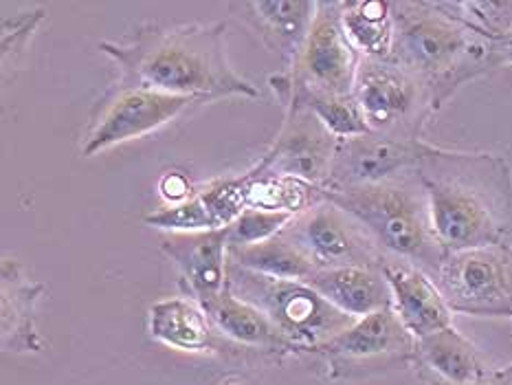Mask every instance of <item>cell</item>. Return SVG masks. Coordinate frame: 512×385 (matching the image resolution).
I'll return each instance as SVG.
<instances>
[{"instance_id": "6da1fadb", "label": "cell", "mask_w": 512, "mask_h": 385, "mask_svg": "<svg viewBox=\"0 0 512 385\" xmlns=\"http://www.w3.org/2000/svg\"><path fill=\"white\" fill-rule=\"evenodd\" d=\"M416 179L444 253L512 249V170L504 154L425 146Z\"/></svg>"}, {"instance_id": "7a4b0ae2", "label": "cell", "mask_w": 512, "mask_h": 385, "mask_svg": "<svg viewBox=\"0 0 512 385\" xmlns=\"http://www.w3.org/2000/svg\"><path fill=\"white\" fill-rule=\"evenodd\" d=\"M227 25L141 27L128 42H102L119 66V82L154 91L214 102L225 97H258L260 91L231 69L225 42Z\"/></svg>"}, {"instance_id": "3957f363", "label": "cell", "mask_w": 512, "mask_h": 385, "mask_svg": "<svg viewBox=\"0 0 512 385\" xmlns=\"http://www.w3.org/2000/svg\"><path fill=\"white\" fill-rule=\"evenodd\" d=\"M396 36L392 58L429 93L440 110L466 82L497 69L493 42L464 27L436 0L392 3Z\"/></svg>"}, {"instance_id": "277c9868", "label": "cell", "mask_w": 512, "mask_h": 385, "mask_svg": "<svg viewBox=\"0 0 512 385\" xmlns=\"http://www.w3.org/2000/svg\"><path fill=\"white\" fill-rule=\"evenodd\" d=\"M321 194L359 220L385 258L414 264L431 278L438 273L447 253L433 234L427 194L416 172L376 185L321 190Z\"/></svg>"}, {"instance_id": "5b68a950", "label": "cell", "mask_w": 512, "mask_h": 385, "mask_svg": "<svg viewBox=\"0 0 512 385\" xmlns=\"http://www.w3.org/2000/svg\"><path fill=\"white\" fill-rule=\"evenodd\" d=\"M227 289L238 300L258 308L297 352H319V348L356 322L306 282L269 278L231 260L227 267Z\"/></svg>"}, {"instance_id": "8992f818", "label": "cell", "mask_w": 512, "mask_h": 385, "mask_svg": "<svg viewBox=\"0 0 512 385\" xmlns=\"http://www.w3.org/2000/svg\"><path fill=\"white\" fill-rule=\"evenodd\" d=\"M352 95L372 132L422 141L427 119L436 113L429 93L394 60L361 58Z\"/></svg>"}, {"instance_id": "52a82bcc", "label": "cell", "mask_w": 512, "mask_h": 385, "mask_svg": "<svg viewBox=\"0 0 512 385\" xmlns=\"http://www.w3.org/2000/svg\"><path fill=\"white\" fill-rule=\"evenodd\" d=\"M416 339L400 322L394 308L372 313L343 330L319 355L332 381H359L374 374L414 366Z\"/></svg>"}, {"instance_id": "ba28073f", "label": "cell", "mask_w": 512, "mask_h": 385, "mask_svg": "<svg viewBox=\"0 0 512 385\" xmlns=\"http://www.w3.org/2000/svg\"><path fill=\"white\" fill-rule=\"evenodd\" d=\"M200 104L203 102L192 97L117 82L93 110L91 124L84 135L82 154L95 157V154L115 148L124 141L146 137Z\"/></svg>"}, {"instance_id": "9c48e42d", "label": "cell", "mask_w": 512, "mask_h": 385, "mask_svg": "<svg viewBox=\"0 0 512 385\" xmlns=\"http://www.w3.org/2000/svg\"><path fill=\"white\" fill-rule=\"evenodd\" d=\"M433 280L451 313L512 319V249L447 253Z\"/></svg>"}, {"instance_id": "30bf717a", "label": "cell", "mask_w": 512, "mask_h": 385, "mask_svg": "<svg viewBox=\"0 0 512 385\" xmlns=\"http://www.w3.org/2000/svg\"><path fill=\"white\" fill-rule=\"evenodd\" d=\"M284 236L319 269L383 267L385 256L352 214L330 201H319L286 225Z\"/></svg>"}, {"instance_id": "8fae6325", "label": "cell", "mask_w": 512, "mask_h": 385, "mask_svg": "<svg viewBox=\"0 0 512 385\" xmlns=\"http://www.w3.org/2000/svg\"><path fill=\"white\" fill-rule=\"evenodd\" d=\"M284 108V124L253 172L286 176L326 190L339 139L308 106L288 102Z\"/></svg>"}, {"instance_id": "7c38bea8", "label": "cell", "mask_w": 512, "mask_h": 385, "mask_svg": "<svg viewBox=\"0 0 512 385\" xmlns=\"http://www.w3.org/2000/svg\"><path fill=\"white\" fill-rule=\"evenodd\" d=\"M361 55L354 51L341 25V3H317V16L288 84L310 93L352 95Z\"/></svg>"}, {"instance_id": "4fadbf2b", "label": "cell", "mask_w": 512, "mask_h": 385, "mask_svg": "<svg viewBox=\"0 0 512 385\" xmlns=\"http://www.w3.org/2000/svg\"><path fill=\"white\" fill-rule=\"evenodd\" d=\"M425 146V141L389 137L381 132L339 139L326 190L376 185L416 172Z\"/></svg>"}, {"instance_id": "5bb4252c", "label": "cell", "mask_w": 512, "mask_h": 385, "mask_svg": "<svg viewBox=\"0 0 512 385\" xmlns=\"http://www.w3.org/2000/svg\"><path fill=\"white\" fill-rule=\"evenodd\" d=\"M161 251L181 271L189 297L203 308L227 291V229L170 231L161 238Z\"/></svg>"}, {"instance_id": "9a60e30c", "label": "cell", "mask_w": 512, "mask_h": 385, "mask_svg": "<svg viewBox=\"0 0 512 385\" xmlns=\"http://www.w3.org/2000/svg\"><path fill=\"white\" fill-rule=\"evenodd\" d=\"M229 11L244 22L271 53L280 55L288 69L302 53L317 16L310 0H242L229 3Z\"/></svg>"}, {"instance_id": "2e32d148", "label": "cell", "mask_w": 512, "mask_h": 385, "mask_svg": "<svg viewBox=\"0 0 512 385\" xmlns=\"http://www.w3.org/2000/svg\"><path fill=\"white\" fill-rule=\"evenodd\" d=\"M244 209H247V179L242 174L238 179L214 181L200 187L187 201L168 205L143 220L165 234L170 231H218L236 223Z\"/></svg>"}, {"instance_id": "e0dca14e", "label": "cell", "mask_w": 512, "mask_h": 385, "mask_svg": "<svg viewBox=\"0 0 512 385\" xmlns=\"http://www.w3.org/2000/svg\"><path fill=\"white\" fill-rule=\"evenodd\" d=\"M381 269L392 291V308L411 337L422 339L453 326L451 308L429 273L389 258L383 260Z\"/></svg>"}, {"instance_id": "ac0fdd59", "label": "cell", "mask_w": 512, "mask_h": 385, "mask_svg": "<svg viewBox=\"0 0 512 385\" xmlns=\"http://www.w3.org/2000/svg\"><path fill=\"white\" fill-rule=\"evenodd\" d=\"M414 368L429 385H477L495 372L480 348L453 326L416 339Z\"/></svg>"}, {"instance_id": "d6986e66", "label": "cell", "mask_w": 512, "mask_h": 385, "mask_svg": "<svg viewBox=\"0 0 512 385\" xmlns=\"http://www.w3.org/2000/svg\"><path fill=\"white\" fill-rule=\"evenodd\" d=\"M306 284L354 319L392 308V291L381 267L319 269Z\"/></svg>"}, {"instance_id": "ffe728a7", "label": "cell", "mask_w": 512, "mask_h": 385, "mask_svg": "<svg viewBox=\"0 0 512 385\" xmlns=\"http://www.w3.org/2000/svg\"><path fill=\"white\" fill-rule=\"evenodd\" d=\"M148 333L159 344L183 352H207L218 344V330L203 306L187 297H168L150 306Z\"/></svg>"}, {"instance_id": "44dd1931", "label": "cell", "mask_w": 512, "mask_h": 385, "mask_svg": "<svg viewBox=\"0 0 512 385\" xmlns=\"http://www.w3.org/2000/svg\"><path fill=\"white\" fill-rule=\"evenodd\" d=\"M203 311L222 337L236 341L244 348L262 352H297L291 341L258 308L238 300L229 289Z\"/></svg>"}, {"instance_id": "7402d4cb", "label": "cell", "mask_w": 512, "mask_h": 385, "mask_svg": "<svg viewBox=\"0 0 512 385\" xmlns=\"http://www.w3.org/2000/svg\"><path fill=\"white\" fill-rule=\"evenodd\" d=\"M44 286L31 282L16 260L3 262V348L38 350L36 304Z\"/></svg>"}, {"instance_id": "603a6c76", "label": "cell", "mask_w": 512, "mask_h": 385, "mask_svg": "<svg viewBox=\"0 0 512 385\" xmlns=\"http://www.w3.org/2000/svg\"><path fill=\"white\" fill-rule=\"evenodd\" d=\"M341 25L361 58H392L396 36L392 3H385V0H348V3H341Z\"/></svg>"}, {"instance_id": "cb8c5ba5", "label": "cell", "mask_w": 512, "mask_h": 385, "mask_svg": "<svg viewBox=\"0 0 512 385\" xmlns=\"http://www.w3.org/2000/svg\"><path fill=\"white\" fill-rule=\"evenodd\" d=\"M229 260L249 271L280 280L308 282L317 271L306 253L291 238L284 236V231L271 240L258 242V245L229 249Z\"/></svg>"}, {"instance_id": "d4e9b609", "label": "cell", "mask_w": 512, "mask_h": 385, "mask_svg": "<svg viewBox=\"0 0 512 385\" xmlns=\"http://www.w3.org/2000/svg\"><path fill=\"white\" fill-rule=\"evenodd\" d=\"M244 179H247V207L297 216L319 201H324V194H321L319 187L297 179L255 174L253 170L244 174Z\"/></svg>"}, {"instance_id": "484cf974", "label": "cell", "mask_w": 512, "mask_h": 385, "mask_svg": "<svg viewBox=\"0 0 512 385\" xmlns=\"http://www.w3.org/2000/svg\"><path fill=\"white\" fill-rule=\"evenodd\" d=\"M438 7L491 42L512 33V0H442Z\"/></svg>"}, {"instance_id": "4316f807", "label": "cell", "mask_w": 512, "mask_h": 385, "mask_svg": "<svg viewBox=\"0 0 512 385\" xmlns=\"http://www.w3.org/2000/svg\"><path fill=\"white\" fill-rule=\"evenodd\" d=\"M293 218L295 214L247 207L236 218V223L227 227V245L229 249H236V247H249V245H258V242H264V240H271L277 234H282Z\"/></svg>"}, {"instance_id": "83f0119b", "label": "cell", "mask_w": 512, "mask_h": 385, "mask_svg": "<svg viewBox=\"0 0 512 385\" xmlns=\"http://www.w3.org/2000/svg\"><path fill=\"white\" fill-rule=\"evenodd\" d=\"M159 190H161L163 198H168L172 205L183 203V201H187L189 196L194 194L192 192V185H189V181L185 179V176L178 174V172H168V174H165L163 179L159 181Z\"/></svg>"}, {"instance_id": "f1b7e54d", "label": "cell", "mask_w": 512, "mask_h": 385, "mask_svg": "<svg viewBox=\"0 0 512 385\" xmlns=\"http://www.w3.org/2000/svg\"><path fill=\"white\" fill-rule=\"evenodd\" d=\"M493 49H495V64L497 69H502V66H512V33H508L506 38L493 42Z\"/></svg>"}, {"instance_id": "f546056e", "label": "cell", "mask_w": 512, "mask_h": 385, "mask_svg": "<svg viewBox=\"0 0 512 385\" xmlns=\"http://www.w3.org/2000/svg\"><path fill=\"white\" fill-rule=\"evenodd\" d=\"M497 374H499V379H504L508 385H512V361L508 363L506 368H499Z\"/></svg>"}, {"instance_id": "4dcf8cb0", "label": "cell", "mask_w": 512, "mask_h": 385, "mask_svg": "<svg viewBox=\"0 0 512 385\" xmlns=\"http://www.w3.org/2000/svg\"><path fill=\"white\" fill-rule=\"evenodd\" d=\"M477 385H508L504 379H499V374H497V370L491 374V377L488 379H484L482 383H477Z\"/></svg>"}, {"instance_id": "1f68e13d", "label": "cell", "mask_w": 512, "mask_h": 385, "mask_svg": "<svg viewBox=\"0 0 512 385\" xmlns=\"http://www.w3.org/2000/svg\"><path fill=\"white\" fill-rule=\"evenodd\" d=\"M220 385H244V383L240 379H236V377H229L225 381H220Z\"/></svg>"}]
</instances>
